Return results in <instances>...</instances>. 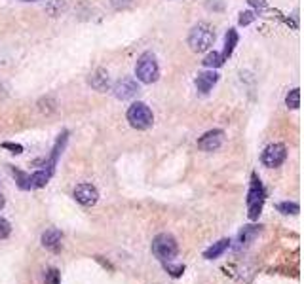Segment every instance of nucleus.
I'll use <instances>...</instances> for the list:
<instances>
[{
  "mask_svg": "<svg viewBox=\"0 0 304 284\" xmlns=\"http://www.w3.org/2000/svg\"><path fill=\"white\" fill-rule=\"evenodd\" d=\"M65 0H52V2H50V4H48V12L52 13V15H61V12H63V10H65Z\"/></svg>",
  "mask_w": 304,
  "mask_h": 284,
  "instance_id": "obj_22",
  "label": "nucleus"
},
{
  "mask_svg": "<svg viewBox=\"0 0 304 284\" xmlns=\"http://www.w3.org/2000/svg\"><path fill=\"white\" fill-rule=\"evenodd\" d=\"M4 203H6V201H4V197H2V195H0V209H2V206H4Z\"/></svg>",
  "mask_w": 304,
  "mask_h": 284,
  "instance_id": "obj_30",
  "label": "nucleus"
},
{
  "mask_svg": "<svg viewBox=\"0 0 304 284\" xmlns=\"http://www.w3.org/2000/svg\"><path fill=\"white\" fill-rule=\"evenodd\" d=\"M2 148H6V150H12V153H21V152H23V146H21V144H14V142H2Z\"/></svg>",
  "mask_w": 304,
  "mask_h": 284,
  "instance_id": "obj_28",
  "label": "nucleus"
},
{
  "mask_svg": "<svg viewBox=\"0 0 304 284\" xmlns=\"http://www.w3.org/2000/svg\"><path fill=\"white\" fill-rule=\"evenodd\" d=\"M277 212H282V214H285V216H295V214H298L300 212V206H298V203H293V201H285V203H277L276 205Z\"/></svg>",
  "mask_w": 304,
  "mask_h": 284,
  "instance_id": "obj_19",
  "label": "nucleus"
},
{
  "mask_svg": "<svg viewBox=\"0 0 304 284\" xmlns=\"http://www.w3.org/2000/svg\"><path fill=\"white\" fill-rule=\"evenodd\" d=\"M50 178H52V172L46 171V169H40V171H36L31 174V186H33V188H44Z\"/></svg>",
  "mask_w": 304,
  "mask_h": 284,
  "instance_id": "obj_16",
  "label": "nucleus"
},
{
  "mask_svg": "<svg viewBox=\"0 0 304 284\" xmlns=\"http://www.w3.org/2000/svg\"><path fill=\"white\" fill-rule=\"evenodd\" d=\"M133 4V0H110V6L114 10H126Z\"/></svg>",
  "mask_w": 304,
  "mask_h": 284,
  "instance_id": "obj_24",
  "label": "nucleus"
},
{
  "mask_svg": "<svg viewBox=\"0 0 304 284\" xmlns=\"http://www.w3.org/2000/svg\"><path fill=\"white\" fill-rule=\"evenodd\" d=\"M89 86L93 87L95 91H107L110 86V78L105 68H97L95 72L89 74Z\"/></svg>",
  "mask_w": 304,
  "mask_h": 284,
  "instance_id": "obj_11",
  "label": "nucleus"
},
{
  "mask_svg": "<svg viewBox=\"0 0 304 284\" xmlns=\"http://www.w3.org/2000/svg\"><path fill=\"white\" fill-rule=\"evenodd\" d=\"M135 76L139 82L143 84H154L156 80L160 78V66H158V61L150 51L143 53L139 61H137L135 66Z\"/></svg>",
  "mask_w": 304,
  "mask_h": 284,
  "instance_id": "obj_3",
  "label": "nucleus"
},
{
  "mask_svg": "<svg viewBox=\"0 0 304 284\" xmlns=\"http://www.w3.org/2000/svg\"><path fill=\"white\" fill-rule=\"evenodd\" d=\"M236 44H238V33L234 31V29H230L228 33H226V38H224V51H223L224 59H228L230 55H232Z\"/></svg>",
  "mask_w": 304,
  "mask_h": 284,
  "instance_id": "obj_17",
  "label": "nucleus"
},
{
  "mask_svg": "<svg viewBox=\"0 0 304 284\" xmlns=\"http://www.w3.org/2000/svg\"><path fill=\"white\" fill-rule=\"evenodd\" d=\"M213 42H215V31L207 23H198V25L192 27V31L189 33V46L192 51H207L213 46Z\"/></svg>",
  "mask_w": 304,
  "mask_h": 284,
  "instance_id": "obj_1",
  "label": "nucleus"
},
{
  "mask_svg": "<svg viewBox=\"0 0 304 284\" xmlns=\"http://www.w3.org/2000/svg\"><path fill=\"white\" fill-rule=\"evenodd\" d=\"M255 203H264V188L257 174H253V178H251V188L249 193H247V206L255 205Z\"/></svg>",
  "mask_w": 304,
  "mask_h": 284,
  "instance_id": "obj_12",
  "label": "nucleus"
},
{
  "mask_svg": "<svg viewBox=\"0 0 304 284\" xmlns=\"http://www.w3.org/2000/svg\"><path fill=\"white\" fill-rule=\"evenodd\" d=\"M14 174H15V178H17V186H19L21 190H31V188H33V186H31V174L19 171V169H14Z\"/></svg>",
  "mask_w": 304,
  "mask_h": 284,
  "instance_id": "obj_20",
  "label": "nucleus"
},
{
  "mask_svg": "<svg viewBox=\"0 0 304 284\" xmlns=\"http://www.w3.org/2000/svg\"><path fill=\"white\" fill-rule=\"evenodd\" d=\"M61 241H63V233L55 227H50L42 233V246L48 248L52 252H59L61 250Z\"/></svg>",
  "mask_w": 304,
  "mask_h": 284,
  "instance_id": "obj_9",
  "label": "nucleus"
},
{
  "mask_svg": "<svg viewBox=\"0 0 304 284\" xmlns=\"http://www.w3.org/2000/svg\"><path fill=\"white\" fill-rule=\"evenodd\" d=\"M67 137H68L67 131H63V135H59V139H57L54 150H52V158H50V161L46 163V171H50L52 174H54V169H55V165H57V159H59L63 148H65V144H67Z\"/></svg>",
  "mask_w": 304,
  "mask_h": 284,
  "instance_id": "obj_13",
  "label": "nucleus"
},
{
  "mask_svg": "<svg viewBox=\"0 0 304 284\" xmlns=\"http://www.w3.org/2000/svg\"><path fill=\"white\" fill-rule=\"evenodd\" d=\"M217 82H219V74L215 70H205V72H200L196 78V87L200 93H209L211 87L215 86Z\"/></svg>",
  "mask_w": 304,
  "mask_h": 284,
  "instance_id": "obj_10",
  "label": "nucleus"
},
{
  "mask_svg": "<svg viewBox=\"0 0 304 284\" xmlns=\"http://www.w3.org/2000/svg\"><path fill=\"white\" fill-rule=\"evenodd\" d=\"M128 121L129 125L133 129H139V131H145L152 125L154 121V116H152V110L145 102H133V105L128 108Z\"/></svg>",
  "mask_w": 304,
  "mask_h": 284,
  "instance_id": "obj_4",
  "label": "nucleus"
},
{
  "mask_svg": "<svg viewBox=\"0 0 304 284\" xmlns=\"http://www.w3.org/2000/svg\"><path fill=\"white\" fill-rule=\"evenodd\" d=\"M23 2H38V0H23Z\"/></svg>",
  "mask_w": 304,
  "mask_h": 284,
  "instance_id": "obj_31",
  "label": "nucleus"
},
{
  "mask_svg": "<svg viewBox=\"0 0 304 284\" xmlns=\"http://www.w3.org/2000/svg\"><path fill=\"white\" fill-rule=\"evenodd\" d=\"M177 252H179V245H177L175 237L169 233H160L152 241V254L163 264H168L175 258Z\"/></svg>",
  "mask_w": 304,
  "mask_h": 284,
  "instance_id": "obj_2",
  "label": "nucleus"
},
{
  "mask_svg": "<svg viewBox=\"0 0 304 284\" xmlns=\"http://www.w3.org/2000/svg\"><path fill=\"white\" fill-rule=\"evenodd\" d=\"M259 233H261V225H243V229L240 231V243L249 245L257 239Z\"/></svg>",
  "mask_w": 304,
  "mask_h": 284,
  "instance_id": "obj_15",
  "label": "nucleus"
},
{
  "mask_svg": "<svg viewBox=\"0 0 304 284\" xmlns=\"http://www.w3.org/2000/svg\"><path fill=\"white\" fill-rule=\"evenodd\" d=\"M163 265H166V271H168L171 277H181L182 271H184V265H171L169 262Z\"/></svg>",
  "mask_w": 304,
  "mask_h": 284,
  "instance_id": "obj_23",
  "label": "nucleus"
},
{
  "mask_svg": "<svg viewBox=\"0 0 304 284\" xmlns=\"http://www.w3.org/2000/svg\"><path fill=\"white\" fill-rule=\"evenodd\" d=\"M75 199L84 206H93L99 201V192L91 184H80L75 188Z\"/></svg>",
  "mask_w": 304,
  "mask_h": 284,
  "instance_id": "obj_8",
  "label": "nucleus"
},
{
  "mask_svg": "<svg viewBox=\"0 0 304 284\" xmlns=\"http://www.w3.org/2000/svg\"><path fill=\"white\" fill-rule=\"evenodd\" d=\"M249 4H251V6H261V8L266 6V4H264V2H261V0H249Z\"/></svg>",
  "mask_w": 304,
  "mask_h": 284,
  "instance_id": "obj_29",
  "label": "nucleus"
},
{
  "mask_svg": "<svg viewBox=\"0 0 304 284\" xmlns=\"http://www.w3.org/2000/svg\"><path fill=\"white\" fill-rule=\"evenodd\" d=\"M285 159H287V148L284 144H270L268 148H264L263 156H261L263 165L268 167V169L279 167Z\"/></svg>",
  "mask_w": 304,
  "mask_h": 284,
  "instance_id": "obj_5",
  "label": "nucleus"
},
{
  "mask_svg": "<svg viewBox=\"0 0 304 284\" xmlns=\"http://www.w3.org/2000/svg\"><path fill=\"white\" fill-rule=\"evenodd\" d=\"M224 142V131L221 129H213V131H207L203 137H200L198 140V148L203 150V152H215L219 150Z\"/></svg>",
  "mask_w": 304,
  "mask_h": 284,
  "instance_id": "obj_6",
  "label": "nucleus"
},
{
  "mask_svg": "<svg viewBox=\"0 0 304 284\" xmlns=\"http://www.w3.org/2000/svg\"><path fill=\"white\" fill-rule=\"evenodd\" d=\"M10 233H12V227L8 224V220L0 218V239H6Z\"/></svg>",
  "mask_w": 304,
  "mask_h": 284,
  "instance_id": "obj_25",
  "label": "nucleus"
},
{
  "mask_svg": "<svg viewBox=\"0 0 304 284\" xmlns=\"http://www.w3.org/2000/svg\"><path fill=\"white\" fill-rule=\"evenodd\" d=\"M137 91H139V86H137V82L133 78H122L118 80L112 87V93H114L116 99L120 100H128L131 97H135Z\"/></svg>",
  "mask_w": 304,
  "mask_h": 284,
  "instance_id": "obj_7",
  "label": "nucleus"
},
{
  "mask_svg": "<svg viewBox=\"0 0 304 284\" xmlns=\"http://www.w3.org/2000/svg\"><path fill=\"white\" fill-rule=\"evenodd\" d=\"M224 57H223V53H219V51H213V53H207L205 55V59H203V65L207 66V68H219V66H223L224 65Z\"/></svg>",
  "mask_w": 304,
  "mask_h": 284,
  "instance_id": "obj_18",
  "label": "nucleus"
},
{
  "mask_svg": "<svg viewBox=\"0 0 304 284\" xmlns=\"http://www.w3.org/2000/svg\"><path fill=\"white\" fill-rule=\"evenodd\" d=\"M228 246H230L228 239H221L219 243H213V246H209L207 250L203 252V258L205 260H217L221 254H224V252L228 250Z\"/></svg>",
  "mask_w": 304,
  "mask_h": 284,
  "instance_id": "obj_14",
  "label": "nucleus"
},
{
  "mask_svg": "<svg viewBox=\"0 0 304 284\" xmlns=\"http://www.w3.org/2000/svg\"><path fill=\"white\" fill-rule=\"evenodd\" d=\"M251 21H255V12H243L240 15V25H249Z\"/></svg>",
  "mask_w": 304,
  "mask_h": 284,
  "instance_id": "obj_26",
  "label": "nucleus"
},
{
  "mask_svg": "<svg viewBox=\"0 0 304 284\" xmlns=\"http://www.w3.org/2000/svg\"><path fill=\"white\" fill-rule=\"evenodd\" d=\"M285 105L289 106V108H293V110H297L298 106H300V89H293V91H289L287 99H285Z\"/></svg>",
  "mask_w": 304,
  "mask_h": 284,
  "instance_id": "obj_21",
  "label": "nucleus"
},
{
  "mask_svg": "<svg viewBox=\"0 0 304 284\" xmlns=\"http://www.w3.org/2000/svg\"><path fill=\"white\" fill-rule=\"evenodd\" d=\"M46 282L48 284H59V273L52 269V271L46 273Z\"/></svg>",
  "mask_w": 304,
  "mask_h": 284,
  "instance_id": "obj_27",
  "label": "nucleus"
}]
</instances>
